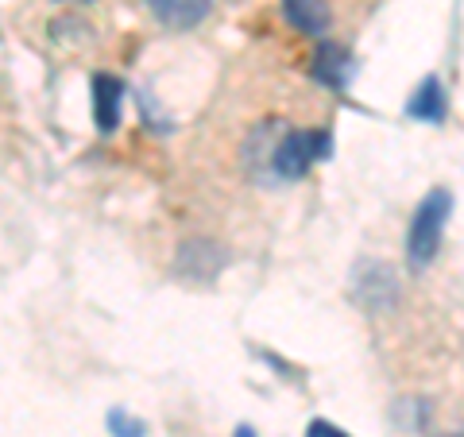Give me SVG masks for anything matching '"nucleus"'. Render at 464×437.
Returning <instances> with one entry per match:
<instances>
[{
	"mask_svg": "<svg viewBox=\"0 0 464 437\" xmlns=\"http://www.w3.org/2000/svg\"><path fill=\"white\" fill-rule=\"evenodd\" d=\"M124 82L116 74H97L93 78V124L97 132H116L124 112Z\"/></svg>",
	"mask_w": 464,
	"mask_h": 437,
	"instance_id": "6",
	"label": "nucleus"
},
{
	"mask_svg": "<svg viewBox=\"0 0 464 437\" xmlns=\"http://www.w3.org/2000/svg\"><path fill=\"white\" fill-rule=\"evenodd\" d=\"M449 217H453V194H449L445 186H433V190L418 201L411 228H406V259H411V267H430L433 259H438Z\"/></svg>",
	"mask_w": 464,
	"mask_h": 437,
	"instance_id": "2",
	"label": "nucleus"
},
{
	"mask_svg": "<svg viewBox=\"0 0 464 437\" xmlns=\"http://www.w3.org/2000/svg\"><path fill=\"white\" fill-rule=\"evenodd\" d=\"M283 16L302 35H325L333 24L329 0H283Z\"/></svg>",
	"mask_w": 464,
	"mask_h": 437,
	"instance_id": "9",
	"label": "nucleus"
},
{
	"mask_svg": "<svg viewBox=\"0 0 464 437\" xmlns=\"http://www.w3.org/2000/svg\"><path fill=\"white\" fill-rule=\"evenodd\" d=\"M58 5H93V0H58Z\"/></svg>",
	"mask_w": 464,
	"mask_h": 437,
	"instance_id": "13",
	"label": "nucleus"
},
{
	"mask_svg": "<svg viewBox=\"0 0 464 437\" xmlns=\"http://www.w3.org/2000/svg\"><path fill=\"white\" fill-rule=\"evenodd\" d=\"M232 437H256V430L252 426H237V430H232Z\"/></svg>",
	"mask_w": 464,
	"mask_h": 437,
	"instance_id": "12",
	"label": "nucleus"
},
{
	"mask_svg": "<svg viewBox=\"0 0 464 437\" xmlns=\"http://www.w3.org/2000/svg\"><path fill=\"white\" fill-rule=\"evenodd\" d=\"M333 148V136L329 132H306V128H283L275 148L267 155V167H264V179L267 182H298L306 179V170L314 163L329 159Z\"/></svg>",
	"mask_w": 464,
	"mask_h": 437,
	"instance_id": "1",
	"label": "nucleus"
},
{
	"mask_svg": "<svg viewBox=\"0 0 464 437\" xmlns=\"http://www.w3.org/2000/svg\"><path fill=\"white\" fill-rule=\"evenodd\" d=\"M449 437H464V433H449Z\"/></svg>",
	"mask_w": 464,
	"mask_h": 437,
	"instance_id": "14",
	"label": "nucleus"
},
{
	"mask_svg": "<svg viewBox=\"0 0 464 437\" xmlns=\"http://www.w3.org/2000/svg\"><path fill=\"white\" fill-rule=\"evenodd\" d=\"M310 74H314V82L344 93L348 82H353V74H356V58L348 54V47H341V43L325 39V43H317V51L310 58Z\"/></svg>",
	"mask_w": 464,
	"mask_h": 437,
	"instance_id": "5",
	"label": "nucleus"
},
{
	"mask_svg": "<svg viewBox=\"0 0 464 437\" xmlns=\"http://www.w3.org/2000/svg\"><path fill=\"white\" fill-rule=\"evenodd\" d=\"M306 437H348V433L341 426H333V422H325V418H314L306 426Z\"/></svg>",
	"mask_w": 464,
	"mask_h": 437,
	"instance_id": "11",
	"label": "nucleus"
},
{
	"mask_svg": "<svg viewBox=\"0 0 464 437\" xmlns=\"http://www.w3.org/2000/svg\"><path fill=\"white\" fill-rule=\"evenodd\" d=\"M105 426H109L112 437H148V422L128 414L124 406H112V411L105 414Z\"/></svg>",
	"mask_w": 464,
	"mask_h": 437,
	"instance_id": "10",
	"label": "nucleus"
},
{
	"mask_svg": "<svg viewBox=\"0 0 464 437\" xmlns=\"http://www.w3.org/2000/svg\"><path fill=\"white\" fill-rule=\"evenodd\" d=\"M148 8L159 24L174 32H190L209 16V0H148Z\"/></svg>",
	"mask_w": 464,
	"mask_h": 437,
	"instance_id": "8",
	"label": "nucleus"
},
{
	"mask_svg": "<svg viewBox=\"0 0 464 437\" xmlns=\"http://www.w3.org/2000/svg\"><path fill=\"white\" fill-rule=\"evenodd\" d=\"M228 264V252L221 244H213V240H186L179 248V259H174V271L182 275V279H190V283H213L217 275L225 271Z\"/></svg>",
	"mask_w": 464,
	"mask_h": 437,
	"instance_id": "4",
	"label": "nucleus"
},
{
	"mask_svg": "<svg viewBox=\"0 0 464 437\" xmlns=\"http://www.w3.org/2000/svg\"><path fill=\"white\" fill-rule=\"evenodd\" d=\"M353 295L356 302L364 306L368 314H380L391 310L399 298V283H395V271L383 267V264H360L353 271Z\"/></svg>",
	"mask_w": 464,
	"mask_h": 437,
	"instance_id": "3",
	"label": "nucleus"
},
{
	"mask_svg": "<svg viewBox=\"0 0 464 437\" xmlns=\"http://www.w3.org/2000/svg\"><path fill=\"white\" fill-rule=\"evenodd\" d=\"M449 112V93L438 74H430L414 85V93L406 97V116L411 121H422V124H441Z\"/></svg>",
	"mask_w": 464,
	"mask_h": 437,
	"instance_id": "7",
	"label": "nucleus"
}]
</instances>
